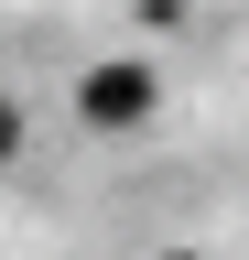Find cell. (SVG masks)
<instances>
[{
  "label": "cell",
  "instance_id": "1",
  "mask_svg": "<svg viewBox=\"0 0 249 260\" xmlns=\"http://www.w3.org/2000/svg\"><path fill=\"white\" fill-rule=\"evenodd\" d=\"M152 109V76H141V65H98V76H87V119H98V130H130Z\"/></svg>",
  "mask_w": 249,
  "mask_h": 260
},
{
  "label": "cell",
  "instance_id": "2",
  "mask_svg": "<svg viewBox=\"0 0 249 260\" xmlns=\"http://www.w3.org/2000/svg\"><path fill=\"white\" fill-rule=\"evenodd\" d=\"M11 141H22V119H11V109H0V152H11Z\"/></svg>",
  "mask_w": 249,
  "mask_h": 260
}]
</instances>
